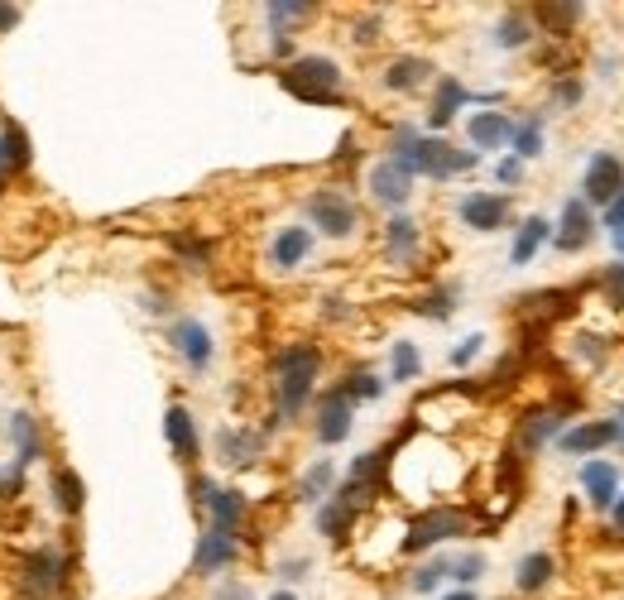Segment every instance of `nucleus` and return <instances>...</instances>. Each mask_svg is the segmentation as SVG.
I'll return each mask as SVG.
<instances>
[{
  "mask_svg": "<svg viewBox=\"0 0 624 600\" xmlns=\"http://www.w3.org/2000/svg\"><path fill=\"white\" fill-rule=\"evenodd\" d=\"M581 485H586V495H591L596 509H610V504L620 500V471L610 461H586L581 466Z\"/></svg>",
  "mask_w": 624,
  "mask_h": 600,
  "instance_id": "obj_14",
  "label": "nucleus"
},
{
  "mask_svg": "<svg viewBox=\"0 0 624 600\" xmlns=\"http://www.w3.org/2000/svg\"><path fill=\"white\" fill-rule=\"evenodd\" d=\"M164 428H168V442H173V452L178 456H197V428H192V413L188 408H168V418H164Z\"/></svg>",
  "mask_w": 624,
  "mask_h": 600,
  "instance_id": "obj_19",
  "label": "nucleus"
},
{
  "mask_svg": "<svg viewBox=\"0 0 624 600\" xmlns=\"http://www.w3.org/2000/svg\"><path fill=\"white\" fill-rule=\"evenodd\" d=\"M461 221L476 226V231H495L509 221V202L495 192H471V197H461Z\"/></svg>",
  "mask_w": 624,
  "mask_h": 600,
  "instance_id": "obj_9",
  "label": "nucleus"
},
{
  "mask_svg": "<svg viewBox=\"0 0 624 600\" xmlns=\"http://www.w3.org/2000/svg\"><path fill=\"white\" fill-rule=\"evenodd\" d=\"M389 255H394V260H413V255H418V226H413L408 216H394V221H389Z\"/></svg>",
  "mask_w": 624,
  "mask_h": 600,
  "instance_id": "obj_23",
  "label": "nucleus"
},
{
  "mask_svg": "<svg viewBox=\"0 0 624 600\" xmlns=\"http://www.w3.org/2000/svg\"><path fill=\"white\" fill-rule=\"evenodd\" d=\"M524 308L533 312H567V308H576V298L572 293H538V298H524Z\"/></svg>",
  "mask_w": 624,
  "mask_h": 600,
  "instance_id": "obj_34",
  "label": "nucleus"
},
{
  "mask_svg": "<svg viewBox=\"0 0 624 600\" xmlns=\"http://www.w3.org/2000/svg\"><path fill=\"white\" fill-rule=\"evenodd\" d=\"M231 557H236V533L212 528V533L202 538V548H197V572H216V567H226Z\"/></svg>",
  "mask_w": 624,
  "mask_h": 600,
  "instance_id": "obj_16",
  "label": "nucleus"
},
{
  "mask_svg": "<svg viewBox=\"0 0 624 600\" xmlns=\"http://www.w3.org/2000/svg\"><path fill=\"white\" fill-rule=\"evenodd\" d=\"M552 236V226L543 221V216H528L524 221V231H519V240H514V250H509V260L514 264H528L533 255H538V245Z\"/></svg>",
  "mask_w": 624,
  "mask_h": 600,
  "instance_id": "obj_20",
  "label": "nucleus"
},
{
  "mask_svg": "<svg viewBox=\"0 0 624 600\" xmlns=\"http://www.w3.org/2000/svg\"><path fill=\"white\" fill-rule=\"evenodd\" d=\"M591 245V207L581 202V197H572L567 207H562V226H557V250H586Z\"/></svg>",
  "mask_w": 624,
  "mask_h": 600,
  "instance_id": "obj_11",
  "label": "nucleus"
},
{
  "mask_svg": "<svg viewBox=\"0 0 624 600\" xmlns=\"http://www.w3.org/2000/svg\"><path fill=\"white\" fill-rule=\"evenodd\" d=\"M418 370H423V360H418V346L399 341V346H394V380H413Z\"/></svg>",
  "mask_w": 624,
  "mask_h": 600,
  "instance_id": "obj_28",
  "label": "nucleus"
},
{
  "mask_svg": "<svg viewBox=\"0 0 624 600\" xmlns=\"http://www.w3.org/2000/svg\"><path fill=\"white\" fill-rule=\"evenodd\" d=\"M447 572H452V562H428L423 572L413 576V586H418V591H432V586H437V581H442Z\"/></svg>",
  "mask_w": 624,
  "mask_h": 600,
  "instance_id": "obj_36",
  "label": "nucleus"
},
{
  "mask_svg": "<svg viewBox=\"0 0 624 600\" xmlns=\"http://www.w3.org/2000/svg\"><path fill=\"white\" fill-rule=\"evenodd\" d=\"M615 250H620V255H624V231H615Z\"/></svg>",
  "mask_w": 624,
  "mask_h": 600,
  "instance_id": "obj_48",
  "label": "nucleus"
},
{
  "mask_svg": "<svg viewBox=\"0 0 624 600\" xmlns=\"http://www.w3.org/2000/svg\"><path fill=\"white\" fill-rule=\"evenodd\" d=\"M341 394H346V399H380V380L360 370V375H351V380L341 384Z\"/></svg>",
  "mask_w": 624,
  "mask_h": 600,
  "instance_id": "obj_31",
  "label": "nucleus"
},
{
  "mask_svg": "<svg viewBox=\"0 0 624 600\" xmlns=\"http://www.w3.org/2000/svg\"><path fill=\"white\" fill-rule=\"evenodd\" d=\"M461 101H466V87L447 77V82L437 87V101H432V125H447V120H452V111L461 106Z\"/></svg>",
  "mask_w": 624,
  "mask_h": 600,
  "instance_id": "obj_24",
  "label": "nucleus"
},
{
  "mask_svg": "<svg viewBox=\"0 0 624 600\" xmlns=\"http://www.w3.org/2000/svg\"><path fill=\"white\" fill-rule=\"evenodd\" d=\"M600 279H605V293H610V303H615V308H624V264L605 269Z\"/></svg>",
  "mask_w": 624,
  "mask_h": 600,
  "instance_id": "obj_37",
  "label": "nucleus"
},
{
  "mask_svg": "<svg viewBox=\"0 0 624 600\" xmlns=\"http://www.w3.org/2000/svg\"><path fill=\"white\" fill-rule=\"evenodd\" d=\"M308 10L312 5H303V0H279V5H269V24H274V29H284V24H293V20H308Z\"/></svg>",
  "mask_w": 624,
  "mask_h": 600,
  "instance_id": "obj_30",
  "label": "nucleus"
},
{
  "mask_svg": "<svg viewBox=\"0 0 624 600\" xmlns=\"http://www.w3.org/2000/svg\"><path fill=\"white\" fill-rule=\"evenodd\" d=\"M480 572H485V562H480L476 552H466V557H461V562L452 567V576H456V581H476Z\"/></svg>",
  "mask_w": 624,
  "mask_h": 600,
  "instance_id": "obj_38",
  "label": "nucleus"
},
{
  "mask_svg": "<svg viewBox=\"0 0 624 600\" xmlns=\"http://www.w3.org/2000/svg\"><path fill=\"white\" fill-rule=\"evenodd\" d=\"M394 164L408 168V173H428V178H452V173H466L476 168V154L466 149H452L437 135H418V130H399L394 135Z\"/></svg>",
  "mask_w": 624,
  "mask_h": 600,
  "instance_id": "obj_1",
  "label": "nucleus"
},
{
  "mask_svg": "<svg viewBox=\"0 0 624 600\" xmlns=\"http://www.w3.org/2000/svg\"><path fill=\"white\" fill-rule=\"evenodd\" d=\"M447 600H476V591H452Z\"/></svg>",
  "mask_w": 624,
  "mask_h": 600,
  "instance_id": "obj_46",
  "label": "nucleus"
},
{
  "mask_svg": "<svg viewBox=\"0 0 624 600\" xmlns=\"http://www.w3.org/2000/svg\"><path fill=\"white\" fill-rule=\"evenodd\" d=\"M53 495L63 504V514H77L82 509V480H77V471H58L53 476Z\"/></svg>",
  "mask_w": 624,
  "mask_h": 600,
  "instance_id": "obj_26",
  "label": "nucleus"
},
{
  "mask_svg": "<svg viewBox=\"0 0 624 600\" xmlns=\"http://www.w3.org/2000/svg\"><path fill=\"white\" fill-rule=\"evenodd\" d=\"M317 437L322 442H346L351 437V399L341 389H332L322 399V408H317Z\"/></svg>",
  "mask_w": 624,
  "mask_h": 600,
  "instance_id": "obj_13",
  "label": "nucleus"
},
{
  "mask_svg": "<svg viewBox=\"0 0 624 600\" xmlns=\"http://www.w3.org/2000/svg\"><path fill=\"white\" fill-rule=\"evenodd\" d=\"M370 192H375V202H384V207H404L408 197H413V173L399 168L394 159H384V164L370 168Z\"/></svg>",
  "mask_w": 624,
  "mask_h": 600,
  "instance_id": "obj_7",
  "label": "nucleus"
},
{
  "mask_svg": "<svg viewBox=\"0 0 624 600\" xmlns=\"http://www.w3.org/2000/svg\"><path fill=\"white\" fill-rule=\"evenodd\" d=\"M428 72H432V68L423 63V58H399L394 68L384 72V87H389V92H413V87H418V82H423Z\"/></svg>",
  "mask_w": 624,
  "mask_h": 600,
  "instance_id": "obj_22",
  "label": "nucleus"
},
{
  "mask_svg": "<svg viewBox=\"0 0 624 600\" xmlns=\"http://www.w3.org/2000/svg\"><path fill=\"white\" fill-rule=\"evenodd\" d=\"M173 346L183 351V360H188L192 370H202L207 360H212V336H207V327L197 322V317H183V322H173Z\"/></svg>",
  "mask_w": 624,
  "mask_h": 600,
  "instance_id": "obj_12",
  "label": "nucleus"
},
{
  "mask_svg": "<svg viewBox=\"0 0 624 600\" xmlns=\"http://www.w3.org/2000/svg\"><path fill=\"white\" fill-rule=\"evenodd\" d=\"M269 600H298V596H293V591H274V596H269Z\"/></svg>",
  "mask_w": 624,
  "mask_h": 600,
  "instance_id": "obj_47",
  "label": "nucleus"
},
{
  "mask_svg": "<svg viewBox=\"0 0 624 600\" xmlns=\"http://www.w3.org/2000/svg\"><path fill=\"white\" fill-rule=\"evenodd\" d=\"M557 101H562V106H576V101H581V82H562Z\"/></svg>",
  "mask_w": 624,
  "mask_h": 600,
  "instance_id": "obj_43",
  "label": "nucleus"
},
{
  "mask_svg": "<svg viewBox=\"0 0 624 600\" xmlns=\"http://www.w3.org/2000/svg\"><path fill=\"white\" fill-rule=\"evenodd\" d=\"M519 178H524V164H519V159H504V164H500V183H519Z\"/></svg>",
  "mask_w": 624,
  "mask_h": 600,
  "instance_id": "obj_42",
  "label": "nucleus"
},
{
  "mask_svg": "<svg viewBox=\"0 0 624 600\" xmlns=\"http://www.w3.org/2000/svg\"><path fill=\"white\" fill-rule=\"evenodd\" d=\"M610 442H620V423L615 418H596V423H581V428L562 432V452H600V447H610Z\"/></svg>",
  "mask_w": 624,
  "mask_h": 600,
  "instance_id": "obj_10",
  "label": "nucleus"
},
{
  "mask_svg": "<svg viewBox=\"0 0 624 600\" xmlns=\"http://www.w3.org/2000/svg\"><path fill=\"white\" fill-rule=\"evenodd\" d=\"M524 39H528V20L519 15V10H509V15L500 20V44L504 48H519Z\"/></svg>",
  "mask_w": 624,
  "mask_h": 600,
  "instance_id": "obj_29",
  "label": "nucleus"
},
{
  "mask_svg": "<svg viewBox=\"0 0 624 600\" xmlns=\"http://www.w3.org/2000/svg\"><path fill=\"white\" fill-rule=\"evenodd\" d=\"M284 87L303 101H341V72H336L332 58H298L293 68L284 72Z\"/></svg>",
  "mask_w": 624,
  "mask_h": 600,
  "instance_id": "obj_3",
  "label": "nucleus"
},
{
  "mask_svg": "<svg viewBox=\"0 0 624 600\" xmlns=\"http://www.w3.org/2000/svg\"><path fill=\"white\" fill-rule=\"evenodd\" d=\"M557 428H562V413H533V418H524V447H543Z\"/></svg>",
  "mask_w": 624,
  "mask_h": 600,
  "instance_id": "obj_25",
  "label": "nucleus"
},
{
  "mask_svg": "<svg viewBox=\"0 0 624 600\" xmlns=\"http://www.w3.org/2000/svg\"><path fill=\"white\" fill-rule=\"evenodd\" d=\"M447 308H452V293H437V298H428V303H418L423 317H447Z\"/></svg>",
  "mask_w": 624,
  "mask_h": 600,
  "instance_id": "obj_40",
  "label": "nucleus"
},
{
  "mask_svg": "<svg viewBox=\"0 0 624 600\" xmlns=\"http://www.w3.org/2000/svg\"><path fill=\"white\" fill-rule=\"evenodd\" d=\"M624 188V164L615 154H591V168H586V202H615V192Z\"/></svg>",
  "mask_w": 624,
  "mask_h": 600,
  "instance_id": "obj_6",
  "label": "nucleus"
},
{
  "mask_svg": "<svg viewBox=\"0 0 624 600\" xmlns=\"http://www.w3.org/2000/svg\"><path fill=\"white\" fill-rule=\"evenodd\" d=\"M538 20L548 29H572L581 20V5H538Z\"/></svg>",
  "mask_w": 624,
  "mask_h": 600,
  "instance_id": "obj_27",
  "label": "nucleus"
},
{
  "mask_svg": "<svg viewBox=\"0 0 624 600\" xmlns=\"http://www.w3.org/2000/svg\"><path fill=\"white\" fill-rule=\"evenodd\" d=\"M471 140H476L480 149H500V144L514 140V125H509L500 111H480V116L471 120Z\"/></svg>",
  "mask_w": 624,
  "mask_h": 600,
  "instance_id": "obj_17",
  "label": "nucleus"
},
{
  "mask_svg": "<svg viewBox=\"0 0 624 600\" xmlns=\"http://www.w3.org/2000/svg\"><path fill=\"white\" fill-rule=\"evenodd\" d=\"M197 495H207V504H212V519L221 533H236L240 514H245V500H240L236 490H216L212 480H197Z\"/></svg>",
  "mask_w": 624,
  "mask_h": 600,
  "instance_id": "obj_15",
  "label": "nucleus"
},
{
  "mask_svg": "<svg viewBox=\"0 0 624 600\" xmlns=\"http://www.w3.org/2000/svg\"><path fill=\"white\" fill-rule=\"evenodd\" d=\"M514 144H519V159H533L538 149H543V130H538V120H528L514 130Z\"/></svg>",
  "mask_w": 624,
  "mask_h": 600,
  "instance_id": "obj_33",
  "label": "nucleus"
},
{
  "mask_svg": "<svg viewBox=\"0 0 624 600\" xmlns=\"http://www.w3.org/2000/svg\"><path fill=\"white\" fill-rule=\"evenodd\" d=\"M58 581H63V557L53 548H34L24 557V586H29L34 596H53Z\"/></svg>",
  "mask_w": 624,
  "mask_h": 600,
  "instance_id": "obj_8",
  "label": "nucleus"
},
{
  "mask_svg": "<svg viewBox=\"0 0 624 600\" xmlns=\"http://www.w3.org/2000/svg\"><path fill=\"white\" fill-rule=\"evenodd\" d=\"M476 351H480V336H466V341H461V346L452 351V365H471V360H476Z\"/></svg>",
  "mask_w": 624,
  "mask_h": 600,
  "instance_id": "obj_41",
  "label": "nucleus"
},
{
  "mask_svg": "<svg viewBox=\"0 0 624 600\" xmlns=\"http://www.w3.org/2000/svg\"><path fill=\"white\" fill-rule=\"evenodd\" d=\"M610 524H615V528H624V495H620L615 504H610Z\"/></svg>",
  "mask_w": 624,
  "mask_h": 600,
  "instance_id": "obj_45",
  "label": "nucleus"
},
{
  "mask_svg": "<svg viewBox=\"0 0 624 600\" xmlns=\"http://www.w3.org/2000/svg\"><path fill=\"white\" fill-rule=\"evenodd\" d=\"M552 581V552H528L524 562H519V591H543Z\"/></svg>",
  "mask_w": 624,
  "mask_h": 600,
  "instance_id": "obj_21",
  "label": "nucleus"
},
{
  "mask_svg": "<svg viewBox=\"0 0 624 600\" xmlns=\"http://www.w3.org/2000/svg\"><path fill=\"white\" fill-rule=\"evenodd\" d=\"M605 226H610V231H624V188L615 192V202L605 207Z\"/></svg>",
  "mask_w": 624,
  "mask_h": 600,
  "instance_id": "obj_39",
  "label": "nucleus"
},
{
  "mask_svg": "<svg viewBox=\"0 0 624 600\" xmlns=\"http://www.w3.org/2000/svg\"><path fill=\"white\" fill-rule=\"evenodd\" d=\"M466 528V519L456 514V509H428L418 524L408 528V538H404V552H428L432 543H442V538H456Z\"/></svg>",
  "mask_w": 624,
  "mask_h": 600,
  "instance_id": "obj_4",
  "label": "nucleus"
},
{
  "mask_svg": "<svg viewBox=\"0 0 624 600\" xmlns=\"http://www.w3.org/2000/svg\"><path fill=\"white\" fill-rule=\"evenodd\" d=\"M216 600H255V596H250V586H221Z\"/></svg>",
  "mask_w": 624,
  "mask_h": 600,
  "instance_id": "obj_44",
  "label": "nucleus"
},
{
  "mask_svg": "<svg viewBox=\"0 0 624 600\" xmlns=\"http://www.w3.org/2000/svg\"><path fill=\"white\" fill-rule=\"evenodd\" d=\"M317 365H322V356H317L312 346H293V351L279 356V408H284V413H298V408L308 404Z\"/></svg>",
  "mask_w": 624,
  "mask_h": 600,
  "instance_id": "obj_2",
  "label": "nucleus"
},
{
  "mask_svg": "<svg viewBox=\"0 0 624 600\" xmlns=\"http://www.w3.org/2000/svg\"><path fill=\"white\" fill-rule=\"evenodd\" d=\"M308 212L332 240H341V236H351V231H356V207H351L341 192H317V197L308 202Z\"/></svg>",
  "mask_w": 624,
  "mask_h": 600,
  "instance_id": "obj_5",
  "label": "nucleus"
},
{
  "mask_svg": "<svg viewBox=\"0 0 624 600\" xmlns=\"http://www.w3.org/2000/svg\"><path fill=\"white\" fill-rule=\"evenodd\" d=\"M615 423H620V442H624V408H620V418H615Z\"/></svg>",
  "mask_w": 624,
  "mask_h": 600,
  "instance_id": "obj_49",
  "label": "nucleus"
},
{
  "mask_svg": "<svg viewBox=\"0 0 624 600\" xmlns=\"http://www.w3.org/2000/svg\"><path fill=\"white\" fill-rule=\"evenodd\" d=\"M255 447H260L255 437L245 442V437H236V432H221V456H226V461H250V456H255Z\"/></svg>",
  "mask_w": 624,
  "mask_h": 600,
  "instance_id": "obj_32",
  "label": "nucleus"
},
{
  "mask_svg": "<svg viewBox=\"0 0 624 600\" xmlns=\"http://www.w3.org/2000/svg\"><path fill=\"white\" fill-rule=\"evenodd\" d=\"M308 250H312V236L303 226H288V231L274 236V264L279 269H293L298 260H308Z\"/></svg>",
  "mask_w": 624,
  "mask_h": 600,
  "instance_id": "obj_18",
  "label": "nucleus"
},
{
  "mask_svg": "<svg viewBox=\"0 0 624 600\" xmlns=\"http://www.w3.org/2000/svg\"><path fill=\"white\" fill-rule=\"evenodd\" d=\"M327 485H332V466L322 461V466H312L308 476H303V495H308V500H317V495H322Z\"/></svg>",
  "mask_w": 624,
  "mask_h": 600,
  "instance_id": "obj_35",
  "label": "nucleus"
}]
</instances>
